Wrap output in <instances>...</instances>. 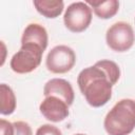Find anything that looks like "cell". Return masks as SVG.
Masks as SVG:
<instances>
[{
	"label": "cell",
	"mask_w": 135,
	"mask_h": 135,
	"mask_svg": "<svg viewBox=\"0 0 135 135\" xmlns=\"http://www.w3.org/2000/svg\"><path fill=\"white\" fill-rule=\"evenodd\" d=\"M47 42H49L47 32L41 24L30 23L24 28L21 37V44L34 43L45 50L47 46Z\"/></svg>",
	"instance_id": "obj_9"
},
{
	"label": "cell",
	"mask_w": 135,
	"mask_h": 135,
	"mask_svg": "<svg viewBox=\"0 0 135 135\" xmlns=\"http://www.w3.org/2000/svg\"><path fill=\"white\" fill-rule=\"evenodd\" d=\"M104 130L109 135H128L135 128V100H119L105 115Z\"/></svg>",
	"instance_id": "obj_2"
},
{
	"label": "cell",
	"mask_w": 135,
	"mask_h": 135,
	"mask_svg": "<svg viewBox=\"0 0 135 135\" xmlns=\"http://www.w3.org/2000/svg\"><path fill=\"white\" fill-rule=\"evenodd\" d=\"M89 6L93 7L95 15L100 19H109L115 16L119 9V2L117 0L107 1H86Z\"/></svg>",
	"instance_id": "obj_11"
},
{
	"label": "cell",
	"mask_w": 135,
	"mask_h": 135,
	"mask_svg": "<svg viewBox=\"0 0 135 135\" xmlns=\"http://www.w3.org/2000/svg\"><path fill=\"white\" fill-rule=\"evenodd\" d=\"M0 129H1V135H14L15 134L14 123L5 119L0 120Z\"/></svg>",
	"instance_id": "obj_15"
},
{
	"label": "cell",
	"mask_w": 135,
	"mask_h": 135,
	"mask_svg": "<svg viewBox=\"0 0 135 135\" xmlns=\"http://www.w3.org/2000/svg\"><path fill=\"white\" fill-rule=\"evenodd\" d=\"M36 135H62L61 131L53 124H42L36 131Z\"/></svg>",
	"instance_id": "obj_14"
},
{
	"label": "cell",
	"mask_w": 135,
	"mask_h": 135,
	"mask_svg": "<svg viewBox=\"0 0 135 135\" xmlns=\"http://www.w3.org/2000/svg\"><path fill=\"white\" fill-rule=\"evenodd\" d=\"M44 50L34 43L21 44L20 50L11 59V69L17 74H26L36 70L42 60Z\"/></svg>",
	"instance_id": "obj_3"
},
{
	"label": "cell",
	"mask_w": 135,
	"mask_h": 135,
	"mask_svg": "<svg viewBox=\"0 0 135 135\" xmlns=\"http://www.w3.org/2000/svg\"><path fill=\"white\" fill-rule=\"evenodd\" d=\"M0 113L2 115H11L16 110V96L12 88L5 83L0 84Z\"/></svg>",
	"instance_id": "obj_12"
},
{
	"label": "cell",
	"mask_w": 135,
	"mask_h": 135,
	"mask_svg": "<svg viewBox=\"0 0 135 135\" xmlns=\"http://www.w3.org/2000/svg\"><path fill=\"white\" fill-rule=\"evenodd\" d=\"M69 104L57 96L45 97L39 105L40 113L52 122H59L69 116Z\"/></svg>",
	"instance_id": "obj_7"
},
{
	"label": "cell",
	"mask_w": 135,
	"mask_h": 135,
	"mask_svg": "<svg viewBox=\"0 0 135 135\" xmlns=\"http://www.w3.org/2000/svg\"><path fill=\"white\" fill-rule=\"evenodd\" d=\"M119 77V66L114 61L104 59L83 69L77 77V84L86 102L93 108H100L110 101L112 86Z\"/></svg>",
	"instance_id": "obj_1"
},
{
	"label": "cell",
	"mask_w": 135,
	"mask_h": 135,
	"mask_svg": "<svg viewBox=\"0 0 135 135\" xmlns=\"http://www.w3.org/2000/svg\"><path fill=\"white\" fill-rule=\"evenodd\" d=\"M15 134L14 135H33L31 126L25 121H15L14 122Z\"/></svg>",
	"instance_id": "obj_13"
},
{
	"label": "cell",
	"mask_w": 135,
	"mask_h": 135,
	"mask_svg": "<svg viewBox=\"0 0 135 135\" xmlns=\"http://www.w3.org/2000/svg\"><path fill=\"white\" fill-rule=\"evenodd\" d=\"M33 3L39 14L52 19L60 16L64 8V3L61 0H34Z\"/></svg>",
	"instance_id": "obj_10"
},
{
	"label": "cell",
	"mask_w": 135,
	"mask_h": 135,
	"mask_svg": "<svg viewBox=\"0 0 135 135\" xmlns=\"http://www.w3.org/2000/svg\"><path fill=\"white\" fill-rule=\"evenodd\" d=\"M76 62V55L73 49L68 45H56L47 54L45 65L54 74H64L73 69Z\"/></svg>",
	"instance_id": "obj_6"
},
{
	"label": "cell",
	"mask_w": 135,
	"mask_h": 135,
	"mask_svg": "<svg viewBox=\"0 0 135 135\" xmlns=\"http://www.w3.org/2000/svg\"><path fill=\"white\" fill-rule=\"evenodd\" d=\"M44 97L47 96H57L64 100L69 105L73 104L75 94L71 83L62 78H53L49 80L43 88Z\"/></svg>",
	"instance_id": "obj_8"
},
{
	"label": "cell",
	"mask_w": 135,
	"mask_h": 135,
	"mask_svg": "<svg viewBox=\"0 0 135 135\" xmlns=\"http://www.w3.org/2000/svg\"><path fill=\"white\" fill-rule=\"evenodd\" d=\"M105 40L111 50L121 53L133 46L135 42V34L130 23L118 21L108 28Z\"/></svg>",
	"instance_id": "obj_4"
},
{
	"label": "cell",
	"mask_w": 135,
	"mask_h": 135,
	"mask_svg": "<svg viewBox=\"0 0 135 135\" xmlns=\"http://www.w3.org/2000/svg\"><path fill=\"white\" fill-rule=\"evenodd\" d=\"M92 21V8L86 2H74L68 6L63 16V22L68 30L73 33L85 31Z\"/></svg>",
	"instance_id": "obj_5"
},
{
	"label": "cell",
	"mask_w": 135,
	"mask_h": 135,
	"mask_svg": "<svg viewBox=\"0 0 135 135\" xmlns=\"http://www.w3.org/2000/svg\"><path fill=\"white\" fill-rule=\"evenodd\" d=\"M74 135H85V134H81V133H79V134H74Z\"/></svg>",
	"instance_id": "obj_16"
}]
</instances>
